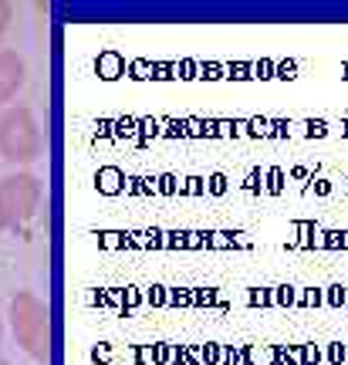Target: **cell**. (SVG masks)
Returning <instances> with one entry per match:
<instances>
[{
	"instance_id": "6da1fadb",
	"label": "cell",
	"mask_w": 348,
	"mask_h": 365,
	"mask_svg": "<svg viewBox=\"0 0 348 365\" xmlns=\"http://www.w3.org/2000/svg\"><path fill=\"white\" fill-rule=\"evenodd\" d=\"M7 322H11L17 345L34 362H48V355H51V312H48V304L31 291H17L11 298V308H7Z\"/></svg>"
},
{
	"instance_id": "3957f363",
	"label": "cell",
	"mask_w": 348,
	"mask_h": 365,
	"mask_svg": "<svg viewBox=\"0 0 348 365\" xmlns=\"http://www.w3.org/2000/svg\"><path fill=\"white\" fill-rule=\"evenodd\" d=\"M44 200V186L34 173L17 170L0 180V230H21L34 220Z\"/></svg>"
},
{
	"instance_id": "7a4b0ae2",
	"label": "cell",
	"mask_w": 348,
	"mask_h": 365,
	"mask_svg": "<svg viewBox=\"0 0 348 365\" xmlns=\"http://www.w3.org/2000/svg\"><path fill=\"white\" fill-rule=\"evenodd\" d=\"M41 156V125L27 105H11L0 115V159L11 166H31Z\"/></svg>"
},
{
	"instance_id": "52a82bcc",
	"label": "cell",
	"mask_w": 348,
	"mask_h": 365,
	"mask_svg": "<svg viewBox=\"0 0 348 365\" xmlns=\"http://www.w3.org/2000/svg\"><path fill=\"white\" fill-rule=\"evenodd\" d=\"M0 365H11V362H7V359H0Z\"/></svg>"
},
{
	"instance_id": "8992f818",
	"label": "cell",
	"mask_w": 348,
	"mask_h": 365,
	"mask_svg": "<svg viewBox=\"0 0 348 365\" xmlns=\"http://www.w3.org/2000/svg\"><path fill=\"white\" fill-rule=\"evenodd\" d=\"M0 349H4V318H0Z\"/></svg>"
},
{
	"instance_id": "5b68a950",
	"label": "cell",
	"mask_w": 348,
	"mask_h": 365,
	"mask_svg": "<svg viewBox=\"0 0 348 365\" xmlns=\"http://www.w3.org/2000/svg\"><path fill=\"white\" fill-rule=\"evenodd\" d=\"M11 21H14V7L7 0H0V41H4V34L11 31Z\"/></svg>"
},
{
	"instance_id": "277c9868",
	"label": "cell",
	"mask_w": 348,
	"mask_h": 365,
	"mask_svg": "<svg viewBox=\"0 0 348 365\" xmlns=\"http://www.w3.org/2000/svg\"><path fill=\"white\" fill-rule=\"evenodd\" d=\"M27 81L24 58L14 48H0V105H11Z\"/></svg>"
}]
</instances>
